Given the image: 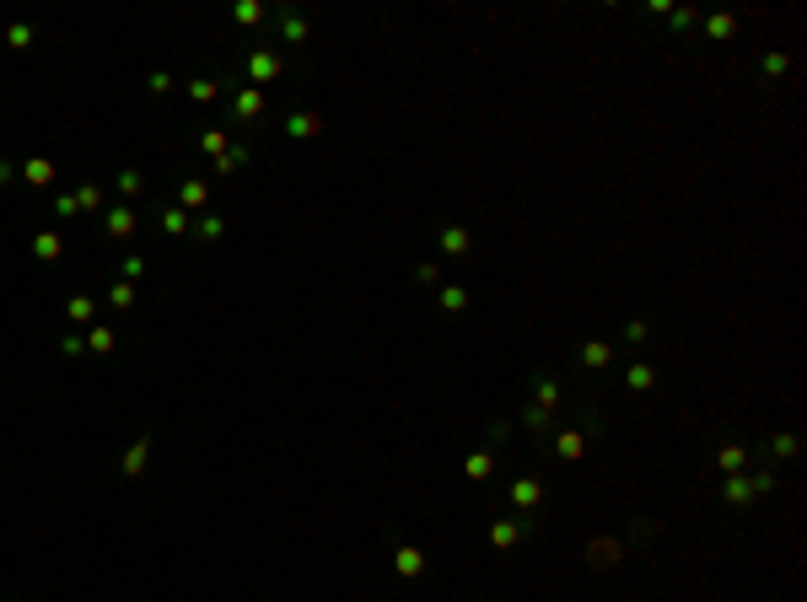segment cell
I'll list each match as a JSON object with an SVG mask.
<instances>
[{
	"label": "cell",
	"instance_id": "obj_1",
	"mask_svg": "<svg viewBox=\"0 0 807 602\" xmlns=\"http://www.w3.org/2000/svg\"><path fill=\"white\" fill-rule=\"evenodd\" d=\"M506 500H512V506L522 511L527 522H533L538 511H544V500H549V490H544V479H538V473H517V479L506 484Z\"/></svg>",
	"mask_w": 807,
	"mask_h": 602
},
{
	"label": "cell",
	"instance_id": "obj_2",
	"mask_svg": "<svg viewBox=\"0 0 807 602\" xmlns=\"http://www.w3.org/2000/svg\"><path fill=\"white\" fill-rule=\"evenodd\" d=\"M592 431H598V420H581V425H560V435L549 441V452H554L560 463H581V458H587V435H592Z\"/></svg>",
	"mask_w": 807,
	"mask_h": 602
},
{
	"label": "cell",
	"instance_id": "obj_3",
	"mask_svg": "<svg viewBox=\"0 0 807 602\" xmlns=\"http://www.w3.org/2000/svg\"><path fill=\"white\" fill-rule=\"evenodd\" d=\"M243 70H248V81H253V86H264V81H275V75H285V60L275 54V48H253Z\"/></svg>",
	"mask_w": 807,
	"mask_h": 602
},
{
	"label": "cell",
	"instance_id": "obj_4",
	"mask_svg": "<svg viewBox=\"0 0 807 602\" xmlns=\"http://www.w3.org/2000/svg\"><path fill=\"white\" fill-rule=\"evenodd\" d=\"M533 403H538V409H549V414H560V409H565V393H560V382H554L549 371H538V376H533Z\"/></svg>",
	"mask_w": 807,
	"mask_h": 602
},
{
	"label": "cell",
	"instance_id": "obj_5",
	"mask_svg": "<svg viewBox=\"0 0 807 602\" xmlns=\"http://www.w3.org/2000/svg\"><path fill=\"white\" fill-rule=\"evenodd\" d=\"M527 532H533V522H512V517H501L495 527H490V543H495V549L506 554V549H517V543H522Z\"/></svg>",
	"mask_w": 807,
	"mask_h": 602
},
{
	"label": "cell",
	"instance_id": "obj_6",
	"mask_svg": "<svg viewBox=\"0 0 807 602\" xmlns=\"http://www.w3.org/2000/svg\"><path fill=\"white\" fill-rule=\"evenodd\" d=\"M232 113H237L243 124L264 119V92H258V86H237V97H232Z\"/></svg>",
	"mask_w": 807,
	"mask_h": 602
},
{
	"label": "cell",
	"instance_id": "obj_7",
	"mask_svg": "<svg viewBox=\"0 0 807 602\" xmlns=\"http://www.w3.org/2000/svg\"><path fill=\"white\" fill-rule=\"evenodd\" d=\"M441 253H447V258H468V253H474V231H468V226H441Z\"/></svg>",
	"mask_w": 807,
	"mask_h": 602
},
{
	"label": "cell",
	"instance_id": "obj_8",
	"mask_svg": "<svg viewBox=\"0 0 807 602\" xmlns=\"http://www.w3.org/2000/svg\"><path fill=\"white\" fill-rule=\"evenodd\" d=\"M576 355H581V366H587V371H608V366H613V344H603V339L581 344Z\"/></svg>",
	"mask_w": 807,
	"mask_h": 602
},
{
	"label": "cell",
	"instance_id": "obj_9",
	"mask_svg": "<svg viewBox=\"0 0 807 602\" xmlns=\"http://www.w3.org/2000/svg\"><path fill=\"white\" fill-rule=\"evenodd\" d=\"M722 500L727 506H754V484L743 479V473H727V484H722Z\"/></svg>",
	"mask_w": 807,
	"mask_h": 602
},
{
	"label": "cell",
	"instance_id": "obj_10",
	"mask_svg": "<svg viewBox=\"0 0 807 602\" xmlns=\"http://www.w3.org/2000/svg\"><path fill=\"white\" fill-rule=\"evenodd\" d=\"M490 468H495V446H479V452H468V463H463V473L468 479H490Z\"/></svg>",
	"mask_w": 807,
	"mask_h": 602
},
{
	"label": "cell",
	"instance_id": "obj_11",
	"mask_svg": "<svg viewBox=\"0 0 807 602\" xmlns=\"http://www.w3.org/2000/svg\"><path fill=\"white\" fill-rule=\"evenodd\" d=\"M285 134L312 140V134H323V119H318V113H291V119H285Z\"/></svg>",
	"mask_w": 807,
	"mask_h": 602
},
{
	"label": "cell",
	"instance_id": "obj_12",
	"mask_svg": "<svg viewBox=\"0 0 807 602\" xmlns=\"http://www.w3.org/2000/svg\"><path fill=\"white\" fill-rule=\"evenodd\" d=\"M624 387H630V393H651V387H657V371H651L646 361H635L630 371H624Z\"/></svg>",
	"mask_w": 807,
	"mask_h": 602
},
{
	"label": "cell",
	"instance_id": "obj_13",
	"mask_svg": "<svg viewBox=\"0 0 807 602\" xmlns=\"http://www.w3.org/2000/svg\"><path fill=\"white\" fill-rule=\"evenodd\" d=\"M146 458H151V435H140V441H134L130 452H124V473H130V479H140V468H146Z\"/></svg>",
	"mask_w": 807,
	"mask_h": 602
},
{
	"label": "cell",
	"instance_id": "obj_14",
	"mask_svg": "<svg viewBox=\"0 0 807 602\" xmlns=\"http://www.w3.org/2000/svg\"><path fill=\"white\" fill-rule=\"evenodd\" d=\"M393 565H399V576H420V570H426V554H420L415 543H404L399 554H393Z\"/></svg>",
	"mask_w": 807,
	"mask_h": 602
},
{
	"label": "cell",
	"instance_id": "obj_15",
	"mask_svg": "<svg viewBox=\"0 0 807 602\" xmlns=\"http://www.w3.org/2000/svg\"><path fill=\"white\" fill-rule=\"evenodd\" d=\"M716 468H722V473H743L748 468V446H722V452H716Z\"/></svg>",
	"mask_w": 807,
	"mask_h": 602
},
{
	"label": "cell",
	"instance_id": "obj_16",
	"mask_svg": "<svg viewBox=\"0 0 807 602\" xmlns=\"http://www.w3.org/2000/svg\"><path fill=\"white\" fill-rule=\"evenodd\" d=\"M554 420H560V414H549V409H538V403H527V409H522V425H527V431H533V435H544V431H554Z\"/></svg>",
	"mask_w": 807,
	"mask_h": 602
},
{
	"label": "cell",
	"instance_id": "obj_17",
	"mask_svg": "<svg viewBox=\"0 0 807 602\" xmlns=\"http://www.w3.org/2000/svg\"><path fill=\"white\" fill-rule=\"evenodd\" d=\"M33 253L38 258H60L65 253V237H60V231H38V237H33Z\"/></svg>",
	"mask_w": 807,
	"mask_h": 602
},
{
	"label": "cell",
	"instance_id": "obj_18",
	"mask_svg": "<svg viewBox=\"0 0 807 602\" xmlns=\"http://www.w3.org/2000/svg\"><path fill=\"white\" fill-rule=\"evenodd\" d=\"M22 178H27V183H33V189H43V183H54V162H43V157H33V162H27V167H22Z\"/></svg>",
	"mask_w": 807,
	"mask_h": 602
},
{
	"label": "cell",
	"instance_id": "obj_19",
	"mask_svg": "<svg viewBox=\"0 0 807 602\" xmlns=\"http://www.w3.org/2000/svg\"><path fill=\"white\" fill-rule=\"evenodd\" d=\"M108 237H134V210H108Z\"/></svg>",
	"mask_w": 807,
	"mask_h": 602
},
{
	"label": "cell",
	"instance_id": "obj_20",
	"mask_svg": "<svg viewBox=\"0 0 807 602\" xmlns=\"http://www.w3.org/2000/svg\"><path fill=\"white\" fill-rule=\"evenodd\" d=\"M587 554H592V565H619V543L598 538V543H587Z\"/></svg>",
	"mask_w": 807,
	"mask_h": 602
},
{
	"label": "cell",
	"instance_id": "obj_21",
	"mask_svg": "<svg viewBox=\"0 0 807 602\" xmlns=\"http://www.w3.org/2000/svg\"><path fill=\"white\" fill-rule=\"evenodd\" d=\"M162 231H167V237L189 231V210H184V205H167V210H162Z\"/></svg>",
	"mask_w": 807,
	"mask_h": 602
},
{
	"label": "cell",
	"instance_id": "obj_22",
	"mask_svg": "<svg viewBox=\"0 0 807 602\" xmlns=\"http://www.w3.org/2000/svg\"><path fill=\"white\" fill-rule=\"evenodd\" d=\"M441 312H463V307H468V290L463 285H441Z\"/></svg>",
	"mask_w": 807,
	"mask_h": 602
},
{
	"label": "cell",
	"instance_id": "obj_23",
	"mask_svg": "<svg viewBox=\"0 0 807 602\" xmlns=\"http://www.w3.org/2000/svg\"><path fill=\"white\" fill-rule=\"evenodd\" d=\"M705 33H710V38H716V43H722V38H732V33H737V16H727V11H716V16H710V22H705Z\"/></svg>",
	"mask_w": 807,
	"mask_h": 602
},
{
	"label": "cell",
	"instance_id": "obj_24",
	"mask_svg": "<svg viewBox=\"0 0 807 602\" xmlns=\"http://www.w3.org/2000/svg\"><path fill=\"white\" fill-rule=\"evenodd\" d=\"M280 33H285V43H302V38H307V22H302L296 11H285V16H280Z\"/></svg>",
	"mask_w": 807,
	"mask_h": 602
},
{
	"label": "cell",
	"instance_id": "obj_25",
	"mask_svg": "<svg viewBox=\"0 0 807 602\" xmlns=\"http://www.w3.org/2000/svg\"><path fill=\"white\" fill-rule=\"evenodd\" d=\"M102 205V189L97 183H81V189H75V210H97Z\"/></svg>",
	"mask_w": 807,
	"mask_h": 602
},
{
	"label": "cell",
	"instance_id": "obj_26",
	"mask_svg": "<svg viewBox=\"0 0 807 602\" xmlns=\"http://www.w3.org/2000/svg\"><path fill=\"white\" fill-rule=\"evenodd\" d=\"M237 22H243V27H258V22H264V6H258V0H243V6H237Z\"/></svg>",
	"mask_w": 807,
	"mask_h": 602
},
{
	"label": "cell",
	"instance_id": "obj_27",
	"mask_svg": "<svg viewBox=\"0 0 807 602\" xmlns=\"http://www.w3.org/2000/svg\"><path fill=\"white\" fill-rule=\"evenodd\" d=\"M695 6H678V11H668V27H672V33H689V27H695Z\"/></svg>",
	"mask_w": 807,
	"mask_h": 602
},
{
	"label": "cell",
	"instance_id": "obj_28",
	"mask_svg": "<svg viewBox=\"0 0 807 602\" xmlns=\"http://www.w3.org/2000/svg\"><path fill=\"white\" fill-rule=\"evenodd\" d=\"M624 339H630V344H646V339H651V323H646V317H630V323H624Z\"/></svg>",
	"mask_w": 807,
	"mask_h": 602
},
{
	"label": "cell",
	"instance_id": "obj_29",
	"mask_svg": "<svg viewBox=\"0 0 807 602\" xmlns=\"http://www.w3.org/2000/svg\"><path fill=\"white\" fill-rule=\"evenodd\" d=\"M759 70H764V75L775 81V75H786V70H791V60H786V54H764V60H759Z\"/></svg>",
	"mask_w": 807,
	"mask_h": 602
},
{
	"label": "cell",
	"instance_id": "obj_30",
	"mask_svg": "<svg viewBox=\"0 0 807 602\" xmlns=\"http://www.w3.org/2000/svg\"><path fill=\"white\" fill-rule=\"evenodd\" d=\"M770 458H796V435H791V431H781V435L770 441Z\"/></svg>",
	"mask_w": 807,
	"mask_h": 602
},
{
	"label": "cell",
	"instance_id": "obj_31",
	"mask_svg": "<svg viewBox=\"0 0 807 602\" xmlns=\"http://www.w3.org/2000/svg\"><path fill=\"white\" fill-rule=\"evenodd\" d=\"M189 97H194V102H216L221 86H216V81H189Z\"/></svg>",
	"mask_w": 807,
	"mask_h": 602
},
{
	"label": "cell",
	"instance_id": "obj_32",
	"mask_svg": "<svg viewBox=\"0 0 807 602\" xmlns=\"http://www.w3.org/2000/svg\"><path fill=\"white\" fill-rule=\"evenodd\" d=\"M199 145H205L210 157H221V151H226V130H205V134H199Z\"/></svg>",
	"mask_w": 807,
	"mask_h": 602
},
{
	"label": "cell",
	"instance_id": "obj_33",
	"mask_svg": "<svg viewBox=\"0 0 807 602\" xmlns=\"http://www.w3.org/2000/svg\"><path fill=\"white\" fill-rule=\"evenodd\" d=\"M243 162H248V145H237V151H226V157L216 162V172H237Z\"/></svg>",
	"mask_w": 807,
	"mask_h": 602
},
{
	"label": "cell",
	"instance_id": "obj_34",
	"mask_svg": "<svg viewBox=\"0 0 807 602\" xmlns=\"http://www.w3.org/2000/svg\"><path fill=\"white\" fill-rule=\"evenodd\" d=\"M748 484H754V500H759V495H770V490H775V468H759Z\"/></svg>",
	"mask_w": 807,
	"mask_h": 602
},
{
	"label": "cell",
	"instance_id": "obj_35",
	"mask_svg": "<svg viewBox=\"0 0 807 602\" xmlns=\"http://www.w3.org/2000/svg\"><path fill=\"white\" fill-rule=\"evenodd\" d=\"M108 301H113V307H124V312H130V307H134V290H130V285H124V280H119V285L108 290Z\"/></svg>",
	"mask_w": 807,
	"mask_h": 602
},
{
	"label": "cell",
	"instance_id": "obj_36",
	"mask_svg": "<svg viewBox=\"0 0 807 602\" xmlns=\"http://www.w3.org/2000/svg\"><path fill=\"white\" fill-rule=\"evenodd\" d=\"M6 43H11V48H27V43H33V27H27V22H16L11 33H6Z\"/></svg>",
	"mask_w": 807,
	"mask_h": 602
},
{
	"label": "cell",
	"instance_id": "obj_37",
	"mask_svg": "<svg viewBox=\"0 0 807 602\" xmlns=\"http://www.w3.org/2000/svg\"><path fill=\"white\" fill-rule=\"evenodd\" d=\"M221 231H226V221H221V216H205V221H199V237H205V242H216Z\"/></svg>",
	"mask_w": 807,
	"mask_h": 602
},
{
	"label": "cell",
	"instance_id": "obj_38",
	"mask_svg": "<svg viewBox=\"0 0 807 602\" xmlns=\"http://www.w3.org/2000/svg\"><path fill=\"white\" fill-rule=\"evenodd\" d=\"M92 312H97V301H86V296H75V301H70V317H75V323H86Z\"/></svg>",
	"mask_w": 807,
	"mask_h": 602
},
{
	"label": "cell",
	"instance_id": "obj_39",
	"mask_svg": "<svg viewBox=\"0 0 807 602\" xmlns=\"http://www.w3.org/2000/svg\"><path fill=\"white\" fill-rule=\"evenodd\" d=\"M86 344L97 349V355H108V349H113V334H108V328H92V339H86Z\"/></svg>",
	"mask_w": 807,
	"mask_h": 602
},
{
	"label": "cell",
	"instance_id": "obj_40",
	"mask_svg": "<svg viewBox=\"0 0 807 602\" xmlns=\"http://www.w3.org/2000/svg\"><path fill=\"white\" fill-rule=\"evenodd\" d=\"M184 205H205V183H199V178L184 183Z\"/></svg>",
	"mask_w": 807,
	"mask_h": 602
},
{
	"label": "cell",
	"instance_id": "obj_41",
	"mask_svg": "<svg viewBox=\"0 0 807 602\" xmlns=\"http://www.w3.org/2000/svg\"><path fill=\"white\" fill-rule=\"evenodd\" d=\"M119 189L124 194H140V189H146V178H140V172H119Z\"/></svg>",
	"mask_w": 807,
	"mask_h": 602
},
{
	"label": "cell",
	"instance_id": "obj_42",
	"mask_svg": "<svg viewBox=\"0 0 807 602\" xmlns=\"http://www.w3.org/2000/svg\"><path fill=\"white\" fill-rule=\"evenodd\" d=\"M16 178V167H11V162H0V183H11Z\"/></svg>",
	"mask_w": 807,
	"mask_h": 602
}]
</instances>
